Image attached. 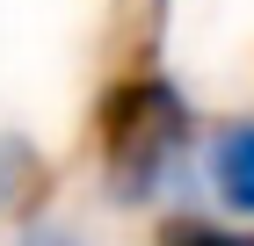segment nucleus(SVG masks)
Segmentation results:
<instances>
[{
    "instance_id": "f03ea898",
    "label": "nucleus",
    "mask_w": 254,
    "mask_h": 246,
    "mask_svg": "<svg viewBox=\"0 0 254 246\" xmlns=\"http://www.w3.org/2000/svg\"><path fill=\"white\" fill-rule=\"evenodd\" d=\"M203 174H211L218 203L254 225V116H233V123L211 131V145H203Z\"/></svg>"
},
{
    "instance_id": "20e7f679",
    "label": "nucleus",
    "mask_w": 254,
    "mask_h": 246,
    "mask_svg": "<svg viewBox=\"0 0 254 246\" xmlns=\"http://www.w3.org/2000/svg\"><path fill=\"white\" fill-rule=\"evenodd\" d=\"M15 246H87L73 225H51V217H37V225H22V239Z\"/></svg>"
},
{
    "instance_id": "7ed1b4c3",
    "label": "nucleus",
    "mask_w": 254,
    "mask_h": 246,
    "mask_svg": "<svg viewBox=\"0 0 254 246\" xmlns=\"http://www.w3.org/2000/svg\"><path fill=\"white\" fill-rule=\"evenodd\" d=\"M51 189V167H44V152L29 145L22 131H0V217H29Z\"/></svg>"
},
{
    "instance_id": "f257e3e1",
    "label": "nucleus",
    "mask_w": 254,
    "mask_h": 246,
    "mask_svg": "<svg viewBox=\"0 0 254 246\" xmlns=\"http://www.w3.org/2000/svg\"><path fill=\"white\" fill-rule=\"evenodd\" d=\"M196 145V109L160 65H124L95 101V152L117 203H153Z\"/></svg>"
}]
</instances>
